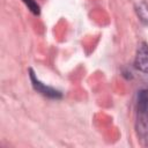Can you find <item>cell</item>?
<instances>
[{
	"mask_svg": "<svg viewBox=\"0 0 148 148\" xmlns=\"http://www.w3.org/2000/svg\"><path fill=\"white\" fill-rule=\"evenodd\" d=\"M22 1L24 2V5L28 7V9H29L32 14H35V15H39V13H40V8H39L38 3H37L35 0H22Z\"/></svg>",
	"mask_w": 148,
	"mask_h": 148,
	"instance_id": "cell-5",
	"label": "cell"
},
{
	"mask_svg": "<svg viewBox=\"0 0 148 148\" xmlns=\"http://www.w3.org/2000/svg\"><path fill=\"white\" fill-rule=\"evenodd\" d=\"M136 14L139 16V18L148 25V5L145 2H140L136 6Z\"/></svg>",
	"mask_w": 148,
	"mask_h": 148,
	"instance_id": "cell-4",
	"label": "cell"
},
{
	"mask_svg": "<svg viewBox=\"0 0 148 148\" xmlns=\"http://www.w3.org/2000/svg\"><path fill=\"white\" fill-rule=\"evenodd\" d=\"M29 76H30L31 84H32L34 89L37 92H39V94H42V95H44V96H46L49 98H56L57 99V98H61L62 97V94L59 90H57V89H54V88H52L50 86H46L43 82H40L39 79L36 76L35 72L31 68L29 69Z\"/></svg>",
	"mask_w": 148,
	"mask_h": 148,
	"instance_id": "cell-2",
	"label": "cell"
},
{
	"mask_svg": "<svg viewBox=\"0 0 148 148\" xmlns=\"http://www.w3.org/2000/svg\"><path fill=\"white\" fill-rule=\"evenodd\" d=\"M136 134L143 146H148V89H142L136 96Z\"/></svg>",
	"mask_w": 148,
	"mask_h": 148,
	"instance_id": "cell-1",
	"label": "cell"
},
{
	"mask_svg": "<svg viewBox=\"0 0 148 148\" xmlns=\"http://www.w3.org/2000/svg\"><path fill=\"white\" fill-rule=\"evenodd\" d=\"M134 66L140 72L148 74V44L147 43H141L138 46L135 59H134Z\"/></svg>",
	"mask_w": 148,
	"mask_h": 148,
	"instance_id": "cell-3",
	"label": "cell"
}]
</instances>
